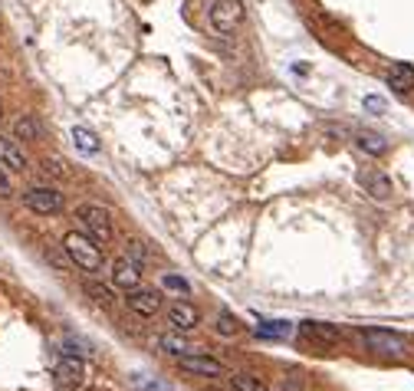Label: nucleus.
Returning a JSON list of instances; mask_svg holds the SVG:
<instances>
[{
    "instance_id": "nucleus-1",
    "label": "nucleus",
    "mask_w": 414,
    "mask_h": 391,
    "mask_svg": "<svg viewBox=\"0 0 414 391\" xmlns=\"http://www.w3.org/2000/svg\"><path fill=\"white\" fill-rule=\"evenodd\" d=\"M63 250H66V256L73 260V264L79 266V270L86 273H102V264H105V256H102V247L95 244L89 234H66L63 237Z\"/></svg>"
},
{
    "instance_id": "nucleus-2",
    "label": "nucleus",
    "mask_w": 414,
    "mask_h": 391,
    "mask_svg": "<svg viewBox=\"0 0 414 391\" xmlns=\"http://www.w3.org/2000/svg\"><path fill=\"white\" fill-rule=\"evenodd\" d=\"M76 217H79V224H83V230L95 240V244H109V240L115 237V227H112V217H109V211H105V207H99V204H79L76 207Z\"/></svg>"
},
{
    "instance_id": "nucleus-3",
    "label": "nucleus",
    "mask_w": 414,
    "mask_h": 391,
    "mask_svg": "<svg viewBox=\"0 0 414 391\" xmlns=\"http://www.w3.org/2000/svg\"><path fill=\"white\" fill-rule=\"evenodd\" d=\"M362 342L375 355H388V358H401L408 352V342L388 329H362Z\"/></svg>"
},
{
    "instance_id": "nucleus-4",
    "label": "nucleus",
    "mask_w": 414,
    "mask_h": 391,
    "mask_svg": "<svg viewBox=\"0 0 414 391\" xmlns=\"http://www.w3.org/2000/svg\"><path fill=\"white\" fill-rule=\"evenodd\" d=\"M207 20L217 33H234L237 26L244 24V4L240 0H214Z\"/></svg>"
},
{
    "instance_id": "nucleus-5",
    "label": "nucleus",
    "mask_w": 414,
    "mask_h": 391,
    "mask_svg": "<svg viewBox=\"0 0 414 391\" xmlns=\"http://www.w3.org/2000/svg\"><path fill=\"white\" fill-rule=\"evenodd\" d=\"M24 204L33 214H59L66 207V197L59 194L56 187L36 184V187H30V191H24Z\"/></svg>"
},
{
    "instance_id": "nucleus-6",
    "label": "nucleus",
    "mask_w": 414,
    "mask_h": 391,
    "mask_svg": "<svg viewBox=\"0 0 414 391\" xmlns=\"http://www.w3.org/2000/svg\"><path fill=\"white\" fill-rule=\"evenodd\" d=\"M53 382H56L63 391H76V388H83V382H86V362H83L79 355L59 358L56 368H53Z\"/></svg>"
},
{
    "instance_id": "nucleus-7",
    "label": "nucleus",
    "mask_w": 414,
    "mask_h": 391,
    "mask_svg": "<svg viewBox=\"0 0 414 391\" xmlns=\"http://www.w3.org/2000/svg\"><path fill=\"white\" fill-rule=\"evenodd\" d=\"M128 313L142 316V319H155L161 313V289H132L125 296Z\"/></svg>"
},
{
    "instance_id": "nucleus-8",
    "label": "nucleus",
    "mask_w": 414,
    "mask_h": 391,
    "mask_svg": "<svg viewBox=\"0 0 414 391\" xmlns=\"http://www.w3.org/2000/svg\"><path fill=\"white\" fill-rule=\"evenodd\" d=\"M177 365L185 368L187 375H201V378H220V375H227V365H224V362H217V358H211V355H197V352L177 358Z\"/></svg>"
},
{
    "instance_id": "nucleus-9",
    "label": "nucleus",
    "mask_w": 414,
    "mask_h": 391,
    "mask_svg": "<svg viewBox=\"0 0 414 391\" xmlns=\"http://www.w3.org/2000/svg\"><path fill=\"white\" fill-rule=\"evenodd\" d=\"M112 283L118 289H125V293L138 289V283H142V264L132 260V256H118L115 264H112Z\"/></svg>"
},
{
    "instance_id": "nucleus-10",
    "label": "nucleus",
    "mask_w": 414,
    "mask_h": 391,
    "mask_svg": "<svg viewBox=\"0 0 414 391\" xmlns=\"http://www.w3.org/2000/svg\"><path fill=\"white\" fill-rule=\"evenodd\" d=\"M165 316H168V323L175 332H191L201 323V309H197L195 303H175V306H168Z\"/></svg>"
},
{
    "instance_id": "nucleus-11",
    "label": "nucleus",
    "mask_w": 414,
    "mask_h": 391,
    "mask_svg": "<svg viewBox=\"0 0 414 391\" xmlns=\"http://www.w3.org/2000/svg\"><path fill=\"white\" fill-rule=\"evenodd\" d=\"M358 184H362L365 191H368V194L375 197V201H388L391 191H395L391 178H388V174H381L378 168H365V171H358Z\"/></svg>"
},
{
    "instance_id": "nucleus-12",
    "label": "nucleus",
    "mask_w": 414,
    "mask_h": 391,
    "mask_svg": "<svg viewBox=\"0 0 414 391\" xmlns=\"http://www.w3.org/2000/svg\"><path fill=\"white\" fill-rule=\"evenodd\" d=\"M299 335H303V339H313V342H322V345H336V342L342 339V329L332 323L309 319V323H299Z\"/></svg>"
},
{
    "instance_id": "nucleus-13",
    "label": "nucleus",
    "mask_w": 414,
    "mask_h": 391,
    "mask_svg": "<svg viewBox=\"0 0 414 391\" xmlns=\"http://www.w3.org/2000/svg\"><path fill=\"white\" fill-rule=\"evenodd\" d=\"M388 85L395 89L398 95H408L414 89V66L411 63H395L388 69Z\"/></svg>"
},
{
    "instance_id": "nucleus-14",
    "label": "nucleus",
    "mask_w": 414,
    "mask_h": 391,
    "mask_svg": "<svg viewBox=\"0 0 414 391\" xmlns=\"http://www.w3.org/2000/svg\"><path fill=\"white\" fill-rule=\"evenodd\" d=\"M43 135V125L36 115H30V112H24L17 122H14V138H20V142H40Z\"/></svg>"
},
{
    "instance_id": "nucleus-15",
    "label": "nucleus",
    "mask_w": 414,
    "mask_h": 391,
    "mask_svg": "<svg viewBox=\"0 0 414 391\" xmlns=\"http://www.w3.org/2000/svg\"><path fill=\"white\" fill-rule=\"evenodd\" d=\"M0 165L10 168V171H26V155L4 135H0Z\"/></svg>"
},
{
    "instance_id": "nucleus-16",
    "label": "nucleus",
    "mask_w": 414,
    "mask_h": 391,
    "mask_svg": "<svg viewBox=\"0 0 414 391\" xmlns=\"http://www.w3.org/2000/svg\"><path fill=\"white\" fill-rule=\"evenodd\" d=\"M257 335H263V339H289L293 335V323H286V319H260Z\"/></svg>"
},
{
    "instance_id": "nucleus-17",
    "label": "nucleus",
    "mask_w": 414,
    "mask_h": 391,
    "mask_svg": "<svg viewBox=\"0 0 414 391\" xmlns=\"http://www.w3.org/2000/svg\"><path fill=\"white\" fill-rule=\"evenodd\" d=\"M158 345H161V352H165V355H171V358H185V355H191V352H195L185 339H181V335H177V332H171V335H161Z\"/></svg>"
},
{
    "instance_id": "nucleus-18",
    "label": "nucleus",
    "mask_w": 414,
    "mask_h": 391,
    "mask_svg": "<svg viewBox=\"0 0 414 391\" xmlns=\"http://www.w3.org/2000/svg\"><path fill=\"white\" fill-rule=\"evenodd\" d=\"M355 145H358L365 155H375V158L388 152V142H385L381 135H375V132H362V135L355 138Z\"/></svg>"
},
{
    "instance_id": "nucleus-19",
    "label": "nucleus",
    "mask_w": 414,
    "mask_h": 391,
    "mask_svg": "<svg viewBox=\"0 0 414 391\" xmlns=\"http://www.w3.org/2000/svg\"><path fill=\"white\" fill-rule=\"evenodd\" d=\"M86 293H89V299H93L95 306H102V309H112V303H115L112 289L102 286V283H95V280H86Z\"/></svg>"
},
{
    "instance_id": "nucleus-20",
    "label": "nucleus",
    "mask_w": 414,
    "mask_h": 391,
    "mask_svg": "<svg viewBox=\"0 0 414 391\" xmlns=\"http://www.w3.org/2000/svg\"><path fill=\"white\" fill-rule=\"evenodd\" d=\"M73 142H76V148H79V152H86V155H95V152H99V138H95V132H89L86 125L73 128Z\"/></svg>"
},
{
    "instance_id": "nucleus-21",
    "label": "nucleus",
    "mask_w": 414,
    "mask_h": 391,
    "mask_svg": "<svg viewBox=\"0 0 414 391\" xmlns=\"http://www.w3.org/2000/svg\"><path fill=\"white\" fill-rule=\"evenodd\" d=\"M132 388H135V391H171V385L161 382V378H152V375L135 372V375H132Z\"/></svg>"
},
{
    "instance_id": "nucleus-22",
    "label": "nucleus",
    "mask_w": 414,
    "mask_h": 391,
    "mask_svg": "<svg viewBox=\"0 0 414 391\" xmlns=\"http://www.w3.org/2000/svg\"><path fill=\"white\" fill-rule=\"evenodd\" d=\"M230 382H234V391H270L254 375H230Z\"/></svg>"
},
{
    "instance_id": "nucleus-23",
    "label": "nucleus",
    "mask_w": 414,
    "mask_h": 391,
    "mask_svg": "<svg viewBox=\"0 0 414 391\" xmlns=\"http://www.w3.org/2000/svg\"><path fill=\"white\" fill-rule=\"evenodd\" d=\"M161 289H171V293H191V283L185 280V276H175V273H165L161 276Z\"/></svg>"
},
{
    "instance_id": "nucleus-24",
    "label": "nucleus",
    "mask_w": 414,
    "mask_h": 391,
    "mask_svg": "<svg viewBox=\"0 0 414 391\" xmlns=\"http://www.w3.org/2000/svg\"><path fill=\"white\" fill-rule=\"evenodd\" d=\"M217 332L220 335H237V332H240V323H237V316H230V313H220L217 316Z\"/></svg>"
},
{
    "instance_id": "nucleus-25",
    "label": "nucleus",
    "mask_w": 414,
    "mask_h": 391,
    "mask_svg": "<svg viewBox=\"0 0 414 391\" xmlns=\"http://www.w3.org/2000/svg\"><path fill=\"white\" fill-rule=\"evenodd\" d=\"M66 355H93V345H89V342H83V339H73V335H69L66 339Z\"/></svg>"
},
{
    "instance_id": "nucleus-26",
    "label": "nucleus",
    "mask_w": 414,
    "mask_h": 391,
    "mask_svg": "<svg viewBox=\"0 0 414 391\" xmlns=\"http://www.w3.org/2000/svg\"><path fill=\"white\" fill-rule=\"evenodd\" d=\"M365 112H368V115H381V112H385V99H381V95H365Z\"/></svg>"
},
{
    "instance_id": "nucleus-27",
    "label": "nucleus",
    "mask_w": 414,
    "mask_h": 391,
    "mask_svg": "<svg viewBox=\"0 0 414 391\" xmlns=\"http://www.w3.org/2000/svg\"><path fill=\"white\" fill-rule=\"evenodd\" d=\"M43 171L46 174H56V178H66V168H63L59 158H43Z\"/></svg>"
},
{
    "instance_id": "nucleus-28",
    "label": "nucleus",
    "mask_w": 414,
    "mask_h": 391,
    "mask_svg": "<svg viewBox=\"0 0 414 391\" xmlns=\"http://www.w3.org/2000/svg\"><path fill=\"white\" fill-rule=\"evenodd\" d=\"M14 194V181H10V171L0 165V197H10Z\"/></svg>"
},
{
    "instance_id": "nucleus-29",
    "label": "nucleus",
    "mask_w": 414,
    "mask_h": 391,
    "mask_svg": "<svg viewBox=\"0 0 414 391\" xmlns=\"http://www.w3.org/2000/svg\"><path fill=\"white\" fill-rule=\"evenodd\" d=\"M132 260H138V264H145V260H148V250L142 247V240H132Z\"/></svg>"
},
{
    "instance_id": "nucleus-30",
    "label": "nucleus",
    "mask_w": 414,
    "mask_h": 391,
    "mask_svg": "<svg viewBox=\"0 0 414 391\" xmlns=\"http://www.w3.org/2000/svg\"><path fill=\"white\" fill-rule=\"evenodd\" d=\"M0 115H4V105H0Z\"/></svg>"
}]
</instances>
